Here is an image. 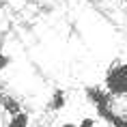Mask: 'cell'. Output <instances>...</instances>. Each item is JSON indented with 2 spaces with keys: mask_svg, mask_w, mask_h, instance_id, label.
Wrapping results in <instances>:
<instances>
[{
  "mask_svg": "<svg viewBox=\"0 0 127 127\" xmlns=\"http://www.w3.org/2000/svg\"><path fill=\"white\" fill-rule=\"evenodd\" d=\"M67 106V91H63V88H56L47 101V110H52V112H60L63 108Z\"/></svg>",
  "mask_w": 127,
  "mask_h": 127,
  "instance_id": "5b68a950",
  "label": "cell"
},
{
  "mask_svg": "<svg viewBox=\"0 0 127 127\" xmlns=\"http://www.w3.org/2000/svg\"><path fill=\"white\" fill-rule=\"evenodd\" d=\"M106 91L112 97H125L127 95V63L114 60L106 71Z\"/></svg>",
  "mask_w": 127,
  "mask_h": 127,
  "instance_id": "6da1fadb",
  "label": "cell"
},
{
  "mask_svg": "<svg viewBox=\"0 0 127 127\" xmlns=\"http://www.w3.org/2000/svg\"><path fill=\"white\" fill-rule=\"evenodd\" d=\"M11 63H13V58H11L9 54L0 52V73H2V71H4V69H7L9 65H11Z\"/></svg>",
  "mask_w": 127,
  "mask_h": 127,
  "instance_id": "52a82bcc",
  "label": "cell"
},
{
  "mask_svg": "<svg viewBox=\"0 0 127 127\" xmlns=\"http://www.w3.org/2000/svg\"><path fill=\"white\" fill-rule=\"evenodd\" d=\"M58 127H78V123H63V125H58Z\"/></svg>",
  "mask_w": 127,
  "mask_h": 127,
  "instance_id": "9c48e42d",
  "label": "cell"
},
{
  "mask_svg": "<svg viewBox=\"0 0 127 127\" xmlns=\"http://www.w3.org/2000/svg\"><path fill=\"white\" fill-rule=\"evenodd\" d=\"M78 127H97V119H93V116H84V119H80Z\"/></svg>",
  "mask_w": 127,
  "mask_h": 127,
  "instance_id": "ba28073f",
  "label": "cell"
},
{
  "mask_svg": "<svg viewBox=\"0 0 127 127\" xmlns=\"http://www.w3.org/2000/svg\"><path fill=\"white\" fill-rule=\"evenodd\" d=\"M0 108H2L7 114H11V116L24 112V110H22V103L15 99L13 95H9V93H0Z\"/></svg>",
  "mask_w": 127,
  "mask_h": 127,
  "instance_id": "277c9868",
  "label": "cell"
},
{
  "mask_svg": "<svg viewBox=\"0 0 127 127\" xmlns=\"http://www.w3.org/2000/svg\"><path fill=\"white\" fill-rule=\"evenodd\" d=\"M97 116H99L101 121H106L110 127H127V119H125V116H121V114H116L112 108L99 110V112H97Z\"/></svg>",
  "mask_w": 127,
  "mask_h": 127,
  "instance_id": "3957f363",
  "label": "cell"
},
{
  "mask_svg": "<svg viewBox=\"0 0 127 127\" xmlns=\"http://www.w3.org/2000/svg\"><path fill=\"white\" fill-rule=\"evenodd\" d=\"M28 123H30V116L26 112H20V114H15V116H11L7 127H28Z\"/></svg>",
  "mask_w": 127,
  "mask_h": 127,
  "instance_id": "8992f818",
  "label": "cell"
},
{
  "mask_svg": "<svg viewBox=\"0 0 127 127\" xmlns=\"http://www.w3.org/2000/svg\"><path fill=\"white\" fill-rule=\"evenodd\" d=\"M84 97H86V101L97 110V112H99V110H106V108H112V99H114L106 88L95 86V84H91V86L84 88Z\"/></svg>",
  "mask_w": 127,
  "mask_h": 127,
  "instance_id": "7a4b0ae2",
  "label": "cell"
}]
</instances>
